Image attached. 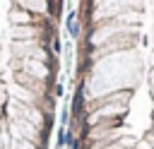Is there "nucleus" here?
I'll use <instances>...</instances> for the list:
<instances>
[{
  "mask_svg": "<svg viewBox=\"0 0 154 149\" xmlns=\"http://www.w3.org/2000/svg\"><path fill=\"white\" fill-rule=\"evenodd\" d=\"M72 149H154V2L79 5Z\"/></svg>",
  "mask_w": 154,
  "mask_h": 149,
  "instance_id": "obj_1",
  "label": "nucleus"
},
{
  "mask_svg": "<svg viewBox=\"0 0 154 149\" xmlns=\"http://www.w3.org/2000/svg\"><path fill=\"white\" fill-rule=\"evenodd\" d=\"M63 2L0 0V149H48Z\"/></svg>",
  "mask_w": 154,
  "mask_h": 149,
  "instance_id": "obj_2",
  "label": "nucleus"
}]
</instances>
